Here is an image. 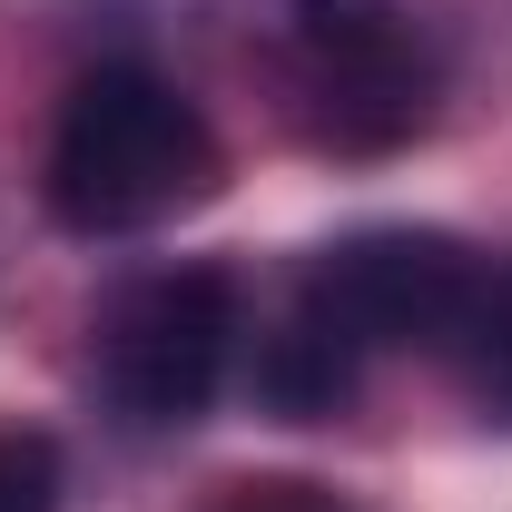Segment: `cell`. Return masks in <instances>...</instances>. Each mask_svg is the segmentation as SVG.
<instances>
[{
  "instance_id": "obj_1",
  "label": "cell",
  "mask_w": 512,
  "mask_h": 512,
  "mask_svg": "<svg viewBox=\"0 0 512 512\" xmlns=\"http://www.w3.org/2000/svg\"><path fill=\"white\" fill-rule=\"evenodd\" d=\"M217 188V128L178 79L138 60L89 69L50 128V217L79 237H138Z\"/></svg>"
},
{
  "instance_id": "obj_2",
  "label": "cell",
  "mask_w": 512,
  "mask_h": 512,
  "mask_svg": "<svg viewBox=\"0 0 512 512\" xmlns=\"http://www.w3.org/2000/svg\"><path fill=\"white\" fill-rule=\"evenodd\" d=\"M237 365V276L227 266H158L109 296L99 316V404L128 434H178L217 404V384Z\"/></svg>"
},
{
  "instance_id": "obj_3",
  "label": "cell",
  "mask_w": 512,
  "mask_h": 512,
  "mask_svg": "<svg viewBox=\"0 0 512 512\" xmlns=\"http://www.w3.org/2000/svg\"><path fill=\"white\" fill-rule=\"evenodd\" d=\"M286 30L325 148L375 158L434 119V50L404 0H286Z\"/></svg>"
},
{
  "instance_id": "obj_4",
  "label": "cell",
  "mask_w": 512,
  "mask_h": 512,
  "mask_svg": "<svg viewBox=\"0 0 512 512\" xmlns=\"http://www.w3.org/2000/svg\"><path fill=\"white\" fill-rule=\"evenodd\" d=\"M483 256L453 247L444 227H365V237H335V247L306 266V306H316L355 355H394V345H424L444 355V325L463 306Z\"/></svg>"
},
{
  "instance_id": "obj_5",
  "label": "cell",
  "mask_w": 512,
  "mask_h": 512,
  "mask_svg": "<svg viewBox=\"0 0 512 512\" xmlns=\"http://www.w3.org/2000/svg\"><path fill=\"white\" fill-rule=\"evenodd\" d=\"M355 375H365V355H355V345H345L306 296L276 316L266 345H256V404L286 414V424H325V414L355 394Z\"/></svg>"
},
{
  "instance_id": "obj_6",
  "label": "cell",
  "mask_w": 512,
  "mask_h": 512,
  "mask_svg": "<svg viewBox=\"0 0 512 512\" xmlns=\"http://www.w3.org/2000/svg\"><path fill=\"white\" fill-rule=\"evenodd\" d=\"M444 365L493 424H512V256L473 266V286H463V306L444 325Z\"/></svg>"
},
{
  "instance_id": "obj_7",
  "label": "cell",
  "mask_w": 512,
  "mask_h": 512,
  "mask_svg": "<svg viewBox=\"0 0 512 512\" xmlns=\"http://www.w3.org/2000/svg\"><path fill=\"white\" fill-rule=\"evenodd\" d=\"M0 512H60V453L40 434H0Z\"/></svg>"
},
{
  "instance_id": "obj_8",
  "label": "cell",
  "mask_w": 512,
  "mask_h": 512,
  "mask_svg": "<svg viewBox=\"0 0 512 512\" xmlns=\"http://www.w3.org/2000/svg\"><path fill=\"white\" fill-rule=\"evenodd\" d=\"M227 512H335V503H316V493L286 483V493H247V503H227Z\"/></svg>"
}]
</instances>
